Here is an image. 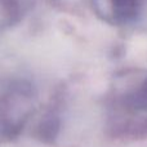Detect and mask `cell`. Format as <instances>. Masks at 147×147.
Returning <instances> with one entry per match:
<instances>
[{
	"label": "cell",
	"mask_w": 147,
	"mask_h": 147,
	"mask_svg": "<svg viewBox=\"0 0 147 147\" xmlns=\"http://www.w3.org/2000/svg\"><path fill=\"white\" fill-rule=\"evenodd\" d=\"M146 3L147 0H92L94 13L116 27L128 26L140 18Z\"/></svg>",
	"instance_id": "7a4b0ae2"
},
{
	"label": "cell",
	"mask_w": 147,
	"mask_h": 147,
	"mask_svg": "<svg viewBox=\"0 0 147 147\" xmlns=\"http://www.w3.org/2000/svg\"><path fill=\"white\" fill-rule=\"evenodd\" d=\"M30 109V97L23 88L0 93V142L10 141L20 134Z\"/></svg>",
	"instance_id": "6da1fadb"
}]
</instances>
